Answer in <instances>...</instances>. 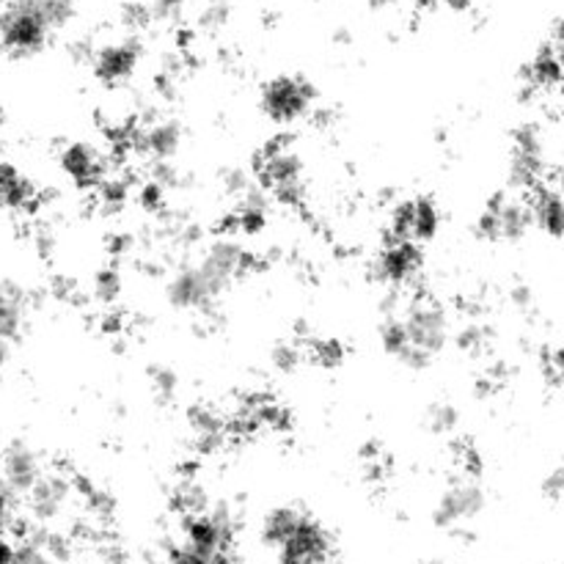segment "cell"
Instances as JSON below:
<instances>
[{
	"label": "cell",
	"mask_w": 564,
	"mask_h": 564,
	"mask_svg": "<svg viewBox=\"0 0 564 564\" xmlns=\"http://www.w3.org/2000/svg\"><path fill=\"white\" fill-rule=\"evenodd\" d=\"M61 169L77 185H94L102 176L105 163L91 143H69L61 152Z\"/></svg>",
	"instance_id": "9a60e30c"
},
{
	"label": "cell",
	"mask_w": 564,
	"mask_h": 564,
	"mask_svg": "<svg viewBox=\"0 0 564 564\" xmlns=\"http://www.w3.org/2000/svg\"><path fill=\"white\" fill-rule=\"evenodd\" d=\"M273 364L281 369V372H292V369L301 364V350H297V347H292V345L275 347Z\"/></svg>",
	"instance_id": "4dcf8cb0"
},
{
	"label": "cell",
	"mask_w": 564,
	"mask_h": 564,
	"mask_svg": "<svg viewBox=\"0 0 564 564\" xmlns=\"http://www.w3.org/2000/svg\"><path fill=\"white\" fill-rule=\"evenodd\" d=\"M400 323L405 328L413 356L419 358L422 369H427L449 341V317L444 306L433 297H413L400 312Z\"/></svg>",
	"instance_id": "6da1fadb"
},
{
	"label": "cell",
	"mask_w": 564,
	"mask_h": 564,
	"mask_svg": "<svg viewBox=\"0 0 564 564\" xmlns=\"http://www.w3.org/2000/svg\"><path fill=\"white\" fill-rule=\"evenodd\" d=\"M529 229H532V209L505 196H496L482 213V218H479L482 237L496 242H518L529 235Z\"/></svg>",
	"instance_id": "8992f818"
},
{
	"label": "cell",
	"mask_w": 564,
	"mask_h": 564,
	"mask_svg": "<svg viewBox=\"0 0 564 564\" xmlns=\"http://www.w3.org/2000/svg\"><path fill=\"white\" fill-rule=\"evenodd\" d=\"M237 224L248 235H257L264 224H268V196L262 187L251 185L240 196V213H237Z\"/></svg>",
	"instance_id": "44dd1931"
},
{
	"label": "cell",
	"mask_w": 564,
	"mask_h": 564,
	"mask_svg": "<svg viewBox=\"0 0 564 564\" xmlns=\"http://www.w3.org/2000/svg\"><path fill=\"white\" fill-rule=\"evenodd\" d=\"M262 180L275 198L286 207L301 204L303 191V160L286 143H273L262 158Z\"/></svg>",
	"instance_id": "3957f363"
},
{
	"label": "cell",
	"mask_w": 564,
	"mask_h": 564,
	"mask_svg": "<svg viewBox=\"0 0 564 564\" xmlns=\"http://www.w3.org/2000/svg\"><path fill=\"white\" fill-rule=\"evenodd\" d=\"M314 99H317V94H314V86L306 77L284 75L264 86L262 110L275 124H290V121H297L314 108Z\"/></svg>",
	"instance_id": "277c9868"
},
{
	"label": "cell",
	"mask_w": 564,
	"mask_h": 564,
	"mask_svg": "<svg viewBox=\"0 0 564 564\" xmlns=\"http://www.w3.org/2000/svg\"><path fill=\"white\" fill-rule=\"evenodd\" d=\"M39 477H42V466H39V457L31 446L11 444L3 452V457H0V479H3V485L0 488L20 499V496H28V490L39 482Z\"/></svg>",
	"instance_id": "8fae6325"
},
{
	"label": "cell",
	"mask_w": 564,
	"mask_h": 564,
	"mask_svg": "<svg viewBox=\"0 0 564 564\" xmlns=\"http://www.w3.org/2000/svg\"><path fill=\"white\" fill-rule=\"evenodd\" d=\"M169 564H202V562H198L196 556L191 554V551H187V549H182V545H180V549H176L174 554H171Z\"/></svg>",
	"instance_id": "e575fe53"
},
{
	"label": "cell",
	"mask_w": 564,
	"mask_h": 564,
	"mask_svg": "<svg viewBox=\"0 0 564 564\" xmlns=\"http://www.w3.org/2000/svg\"><path fill=\"white\" fill-rule=\"evenodd\" d=\"M33 191L22 174H17L11 165L0 163V204L3 207H25L31 204Z\"/></svg>",
	"instance_id": "7402d4cb"
},
{
	"label": "cell",
	"mask_w": 564,
	"mask_h": 564,
	"mask_svg": "<svg viewBox=\"0 0 564 564\" xmlns=\"http://www.w3.org/2000/svg\"><path fill=\"white\" fill-rule=\"evenodd\" d=\"M94 72L99 80L105 83H121L135 72L138 61H141V44L135 36L116 39V42L105 44L94 53Z\"/></svg>",
	"instance_id": "4fadbf2b"
},
{
	"label": "cell",
	"mask_w": 564,
	"mask_h": 564,
	"mask_svg": "<svg viewBox=\"0 0 564 564\" xmlns=\"http://www.w3.org/2000/svg\"><path fill=\"white\" fill-rule=\"evenodd\" d=\"M532 224H538L540 229L545 231L549 237H560L562 235V226H564V213H562V196L560 191H540L538 193V202L532 207Z\"/></svg>",
	"instance_id": "d6986e66"
},
{
	"label": "cell",
	"mask_w": 564,
	"mask_h": 564,
	"mask_svg": "<svg viewBox=\"0 0 564 564\" xmlns=\"http://www.w3.org/2000/svg\"><path fill=\"white\" fill-rule=\"evenodd\" d=\"M306 516L308 512L297 510V507H275V510H270L268 518L262 521V543L268 549L279 551L297 532Z\"/></svg>",
	"instance_id": "ac0fdd59"
},
{
	"label": "cell",
	"mask_w": 564,
	"mask_h": 564,
	"mask_svg": "<svg viewBox=\"0 0 564 564\" xmlns=\"http://www.w3.org/2000/svg\"><path fill=\"white\" fill-rule=\"evenodd\" d=\"M441 209L433 198H411V240L427 242L438 235Z\"/></svg>",
	"instance_id": "ffe728a7"
},
{
	"label": "cell",
	"mask_w": 564,
	"mask_h": 564,
	"mask_svg": "<svg viewBox=\"0 0 564 564\" xmlns=\"http://www.w3.org/2000/svg\"><path fill=\"white\" fill-rule=\"evenodd\" d=\"M149 378H152V389H154V394H158V400L169 402L171 397L176 394V386H180V380H176V375L171 372V369L158 367V369H152V375H149Z\"/></svg>",
	"instance_id": "484cf974"
},
{
	"label": "cell",
	"mask_w": 564,
	"mask_h": 564,
	"mask_svg": "<svg viewBox=\"0 0 564 564\" xmlns=\"http://www.w3.org/2000/svg\"><path fill=\"white\" fill-rule=\"evenodd\" d=\"M226 20H229V6L220 3V0H213V3L202 11V25L207 28V31H218Z\"/></svg>",
	"instance_id": "83f0119b"
},
{
	"label": "cell",
	"mask_w": 564,
	"mask_h": 564,
	"mask_svg": "<svg viewBox=\"0 0 564 564\" xmlns=\"http://www.w3.org/2000/svg\"><path fill=\"white\" fill-rule=\"evenodd\" d=\"M163 193L165 187H160L158 182H152L149 187H143V204H147V207H160V204H163Z\"/></svg>",
	"instance_id": "836d02e7"
},
{
	"label": "cell",
	"mask_w": 564,
	"mask_h": 564,
	"mask_svg": "<svg viewBox=\"0 0 564 564\" xmlns=\"http://www.w3.org/2000/svg\"><path fill=\"white\" fill-rule=\"evenodd\" d=\"M25 290L14 281H3L0 284V341L14 345L22 334V323H25Z\"/></svg>",
	"instance_id": "2e32d148"
},
{
	"label": "cell",
	"mask_w": 564,
	"mask_h": 564,
	"mask_svg": "<svg viewBox=\"0 0 564 564\" xmlns=\"http://www.w3.org/2000/svg\"><path fill=\"white\" fill-rule=\"evenodd\" d=\"M562 479H564V474L562 471H554V474H551L549 482L543 485V490H545V496H549V499H554V501L562 499V488H564Z\"/></svg>",
	"instance_id": "d6a6232c"
},
{
	"label": "cell",
	"mask_w": 564,
	"mask_h": 564,
	"mask_svg": "<svg viewBox=\"0 0 564 564\" xmlns=\"http://www.w3.org/2000/svg\"><path fill=\"white\" fill-rule=\"evenodd\" d=\"M165 295L176 308H209L220 301L224 290H218L196 264V268L176 270L165 286Z\"/></svg>",
	"instance_id": "30bf717a"
},
{
	"label": "cell",
	"mask_w": 564,
	"mask_h": 564,
	"mask_svg": "<svg viewBox=\"0 0 564 564\" xmlns=\"http://www.w3.org/2000/svg\"><path fill=\"white\" fill-rule=\"evenodd\" d=\"M248 259L240 242L229 240V237H220V240H215L213 246L204 251L198 270H202L218 290L226 292L237 279H240Z\"/></svg>",
	"instance_id": "9c48e42d"
},
{
	"label": "cell",
	"mask_w": 564,
	"mask_h": 564,
	"mask_svg": "<svg viewBox=\"0 0 564 564\" xmlns=\"http://www.w3.org/2000/svg\"><path fill=\"white\" fill-rule=\"evenodd\" d=\"M72 499V488L64 477H39V482L28 490V510L39 523H50L66 510Z\"/></svg>",
	"instance_id": "5bb4252c"
},
{
	"label": "cell",
	"mask_w": 564,
	"mask_h": 564,
	"mask_svg": "<svg viewBox=\"0 0 564 564\" xmlns=\"http://www.w3.org/2000/svg\"><path fill=\"white\" fill-rule=\"evenodd\" d=\"M119 292H121V284H119V275L113 273V270H108V273H102L97 279V297L102 303H110V301H116V297H119Z\"/></svg>",
	"instance_id": "f546056e"
},
{
	"label": "cell",
	"mask_w": 564,
	"mask_h": 564,
	"mask_svg": "<svg viewBox=\"0 0 564 564\" xmlns=\"http://www.w3.org/2000/svg\"><path fill=\"white\" fill-rule=\"evenodd\" d=\"M9 361H11V345L9 341H0V372H3Z\"/></svg>",
	"instance_id": "8d00e7d4"
},
{
	"label": "cell",
	"mask_w": 564,
	"mask_h": 564,
	"mask_svg": "<svg viewBox=\"0 0 564 564\" xmlns=\"http://www.w3.org/2000/svg\"><path fill=\"white\" fill-rule=\"evenodd\" d=\"M485 510V490L479 488L477 479H457L441 496L438 510H435V523L441 529H457L463 523L474 521Z\"/></svg>",
	"instance_id": "ba28073f"
},
{
	"label": "cell",
	"mask_w": 564,
	"mask_h": 564,
	"mask_svg": "<svg viewBox=\"0 0 564 564\" xmlns=\"http://www.w3.org/2000/svg\"><path fill=\"white\" fill-rule=\"evenodd\" d=\"M314 358H317V364H323V367L334 369L339 367L341 358H345V350H341V345H336V341H323V345L314 347Z\"/></svg>",
	"instance_id": "f1b7e54d"
},
{
	"label": "cell",
	"mask_w": 564,
	"mask_h": 564,
	"mask_svg": "<svg viewBox=\"0 0 564 564\" xmlns=\"http://www.w3.org/2000/svg\"><path fill=\"white\" fill-rule=\"evenodd\" d=\"M424 427L435 435H449L457 427V411L449 405H433L424 416Z\"/></svg>",
	"instance_id": "cb8c5ba5"
},
{
	"label": "cell",
	"mask_w": 564,
	"mask_h": 564,
	"mask_svg": "<svg viewBox=\"0 0 564 564\" xmlns=\"http://www.w3.org/2000/svg\"><path fill=\"white\" fill-rule=\"evenodd\" d=\"M545 171V135L538 124H523L516 132L510 154V182L516 187H534Z\"/></svg>",
	"instance_id": "5b68a950"
},
{
	"label": "cell",
	"mask_w": 564,
	"mask_h": 564,
	"mask_svg": "<svg viewBox=\"0 0 564 564\" xmlns=\"http://www.w3.org/2000/svg\"><path fill=\"white\" fill-rule=\"evenodd\" d=\"M457 345H460L466 352H477L479 347L485 345V328H482V325H477V323L463 325V328L457 330Z\"/></svg>",
	"instance_id": "4316f807"
},
{
	"label": "cell",
	"mask_w": 564,
	"mask_h": 564,
	"mask_svg": "<svg viewBox=\"0 0 564 564\" xmlns=\"http://www.w3.org/2000/svg\"><path fill=\"white\" fill-rule=\"evenodd\" d=\"M180 507L191 518L193 516H202V512L209 507L207 490H204L198 482H193V479H187V482L180 488Z\"/></svg>",
	"instance_id": "d4e9b609"
},
{
	"label": "cell",
	"mask_w": 564,
	"mask_h": 564,
	"mask_svg": "<svg viewBox=\"0 0 564 564\" xmlns=\"http://www.w3.org/2000/svg\"><path fill=\"white\" fill-rule=\"evenodd\" d=\"M330 551H334L330 534L325 532L323 523L306 516L301 527H297V532L275 551L279 554L275 564H328Z\"/></svg>",
	"instance_id": "52a82bcc"
},
{
	"label": "cell",
	"mask_w": 564,
	"mask_h": 564,
	"mask_svg": "<svg viewBox=\"0 0 564 564\" xmlns=\"http://www.w3.org/2000/svg\"><path fill=\"white\" fill-rule=\"evenodd\" d=\"M369 6L372 9H389V6H394V0H369Z\"/></svg>",
	"instance_id": "74e56055"
},
{
	"label": "cell",
	"mask_w": 564,
	"mask_h": 564,
	"mask_svg": "<svg viewBox=\"0 0 564 564\" xmlns=\"http://www.w3.org/2000/svg\"><path fill=\"white\" fill-rule=\"evenodd\" d=\"M11 564H55L47 545L42 543V534H33L25 543L14 545V562Z\"/></svg>",
	"instance_id": "603a6c76"
},
{
	"label": "cell",
	"mask_w": 564,
	"mask_h": 564,
	"mask_svg": "<svg viewBox=\"0 0 564 564\" xmlns=\"http://www.w3.org/2000/svg\"><path fill=\"white\" fill-rule=\"evenodd\" d=\"M53 28L44 20L39 0H9L0 11V47L11 55H33L47 44Z\"/></svg>",
	"instance_id": "7a4b0ae2"
},
{
	"label": "cell",
	"mask_w": 564,
	"mask_h": 564,
	"mask_svg": "<svg viewBox=\"0 0 564 564\" xmlns=\"http://www.w3.org/2000/svg\"><path fill=\"white\" fill-rule=\"evenodd\" d=\"M182 147V127L176 121L163 119L149 124L147 130L141 132V149L149 154V158L160 160V163H169Z\"/></svg>",
	"instance_id": "e0dca14e"
},
{
	"label": "cell",
	"mask_w": 564,
	"mask_h": 564,
	"mask_svg": "<svg viewBox=\"0 0 564 564\" xmlns=\"http://www.w3.org/2000/svg\"><path fill=\"white\" fill-rule=\"evenodd\" d=\"M529 301H532V292H529V286H516V290H512V303H516V306H529Z\"/></svg>",
	"instance_id": "d590c367"
},
{
	"label": "cell",
	"mask_w": 564,
	"mask_h": 564,
	"mask_svg": "<svg viewBox=\"0 0 564 564\" xmlns=\"http://www.w3.org/2000/svg\"><path fill=\"white\" fill-rule=\"evenodd\" d=\"M419 270H422V253H419L416 242L408 240H389L378 259V279L389 286H408L416 281Z\"/></svg>",
	"instance_id": "7c38bea8"
},
{
	"label": "cell",
	"mask_w": 564,
	"mask_h": 564,
	"mask_svg": "<svg viewBox=\"0 0 564 564\" xmlns=\"http://www.w3.org/2000/svg\"><path fill=\"white\" fill-rule=\"evenodd\" d=\"M187 0H149V11H152V17H176L182 11V6H185Z\"/></svg>",
	"instance_id": "1f68e13d"
}]
</instances>
